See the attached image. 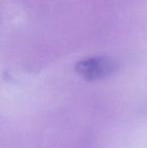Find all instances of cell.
<instances>
[{
    "instance_id": "obj_1",
    "label": "cell",
    "mask_w": 147,
    "mask_h": 148,
    "mask_svg": "<svg viewBox=\"0 0 147 148\" xmlns=\"http://www.w3.org/2000/svg\"><path fill=\"white\" fill-rule=\"evenodd\" d=\"M78 72L88 80H95L110 74L112 72V64L105 60L92 59L80 62Z\"/></svg>"
}]
</instances>
